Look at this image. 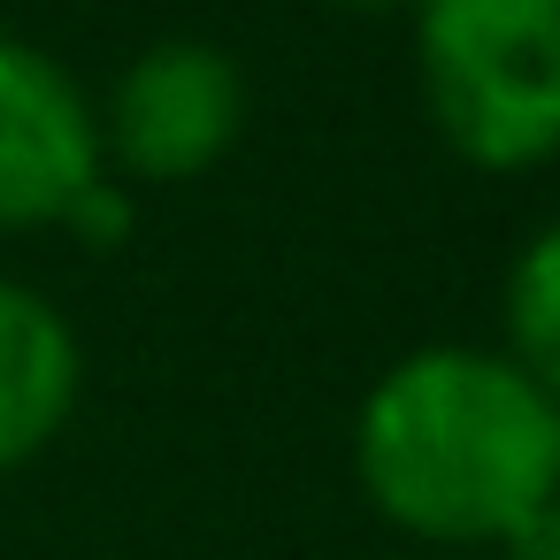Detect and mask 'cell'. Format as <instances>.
<instances>
[{
    "instance_id": "7",
    "label": "cell",
    "mask_w": 560,
    "mask_h": 560,
    "mask_svg": "<svg viewBox=\"0 0 560 560\" xmlns=\"http://www.w3.org/2000/svg\"><path fill=\"white\" fill-rule=\"evenodd\" d=\"M131 215H139V200H131V185L101 170V177H93V185H85V192L70 200V215H62V231H78L85 246H101V254H108V246H124V238H131Z\"/></svg>"
},
{
    "instance_id": "2",
    "label": "cell",
    "mask_w": 560,
    "mask_h": 560,
    "mask_svg": "<svg viewBox=\"0 0 560 560\" xmlns=\"http://www.w3.org/2000/svg\"><path fill=\"white\" fill-rule=\"evenodd\" d=\"M430 124L476 170L560 154V0H415Z\"/></svg>"
},
{
    "instance_id": "5",
    "label": "cell",
    "mask_w": 560,
    "mask_h": 560,
    "mask_svg": "<svg viewBox=\"0 0 560 560\" xmlns=\"http://www.w3.org/2000/svg\"><path fill=\"white\" fill-rule=\"evenodd\" d=\"M78 384H85V353L62 307L0 277V468L32 460L70 422Z\"/></svg>"
},
{
    "instance_id": "1",
    "label": "cell",
    "mask_w": 560,
    "mask_h": 560,
    "mask_svg": "<svg viewBox=\"0 0 560 560\" xmlns=\"http://www.w3.org/2000/svg\"><path fill=\"white\" fill-rule=\"evenodd\" d=\"M353 468L399 529L438 545H506L560 491V399L506 353L415 346L369 384Z\"/></svg>"
},
{
    "instance_id": "4",
    "label": "cell",
    "mask_w": 560,
    "mask_h": 560,
    "mask_svg": "<svg viewBox=\"0 0 560 560\" xmlns=\"http://www.w3.org/2000/svg\"><path fill=\"white\" fill-rule=\"evenodd\" d=\"M101 108L32 39L0 32V231L62 223L101 177Z\"/></svg>"
},
{
    "instance_id": "9",
    "label": "cell",
    "mask_w": 560,
    "mask_h": 560,
    "mask_svg": "<svg viewBox=\"0 0 560 560\" xmlns=\"http://www.w3.org/2000/svg\"><path fill=\"white\" fill-rule=\"evenodd\" d=\"M330 9H399V0H330Z\"/></svg>"
},
{
    "instance_id": "6",
    "label": "cell",
    "mask_w": 560,
    "mask_h": 560,
    "mask_svg": "<svg viewBox=\"0 0 560 560\" xmlns=\"http://www.w3.org/2000/svg\"><path fill=\"white\" fill-rule=\"evenodd\" d=\"M506 361L560 399V215L537 223L506 269Z\"/></svg>"
},
{
    "instance_id": "3",
    "label": "cell",
    "mask_w": 560,
    "mask_h": 560,
    "mask_svg": "<svg viewBox=\"0 0 560 560\" xmlns=\"http://www.w3.org/2000/svg\"><path fill=\"white\" fill-rule=\"evenodd\" d=\"M246 124V78L215 39H154L124 62L108 108H101V154L124 162V177L185 185L231 154Z\"/></svg>"
},
{
    "instance_id": "8",
    "label": "cell",
    "mask_w": 560,
    "mask_h": 560,
    "mask_svg": "<svg viewBox=\"0 0 560 560\" xmlns=\"http://www.w3.org/2000/svg\"><path fill=\"white\" fill-rule=\"evenodd\" d=\"M506 552H514V560H560V491H552V499L506 537Z\"/></svg>"
}]
</instances>
